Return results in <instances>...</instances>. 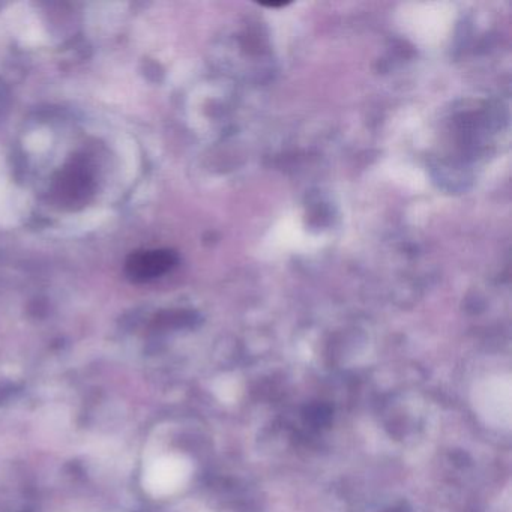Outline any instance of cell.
Instances as JSON below:
<instances>
[{
  "label": "cell",
  "mask_w": 512,
  "mask_h": 512,
  "mask_svg": "<svg viewBox=\"0 0 512 512\" xmlns=\"http://www.w3.org/2000/svg\"><path fill=\"white\" fill-rule=\"evenodd\" d=\"M176 262L178 257L173 251H143V253H134L127 260L125 272L134 283H143L166 274L176 265Z\"/></svg>",
  "instance_id": "6da1fadb"
},
{
  "label": "cell",
  "mask_w": 512,
  "mask_h": 512,
  "mask_svg": "<svg viewBox=\"0 0 512 512\" xmlns=\"http://www.w3.org/2000/svg\"><path fill=\"white\" fill-rule=\"evenodd\" d=\"M308 418L316 424H325L331 418V410L326 406H314L308 410Z\"/></svg>",
  "instance_id": "7a4b0ae2"
},
{
  "label": "cell",
  "mask_w": 512,
  "mask_h": 512,
  "mask_svg": "<svg viewBox=\"0 0 512 512\" xmlns=\"http://www.w3.org/2000/svg\"><path fill=\"white\" fill-rule=\"evenodd\" d=\"M386 512H404L403 509H389V511Z\"/></svg>",
  "instance_id": "3957f363"
}]
</instances>
